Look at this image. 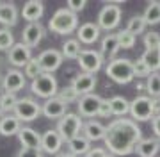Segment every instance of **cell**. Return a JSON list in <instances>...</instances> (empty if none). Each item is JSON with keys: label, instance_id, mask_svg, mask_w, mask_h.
<instances>
[{"label": "cell", "instance_id": "cell-14", "mask_svg": "<svg viewBox=\"0 0 160 157\" xmlns=\"http://www.w3.org/2000/svg\"><path fill=\"white\" fill-rule=\"evenodd\" d=\"M62 145H64V141L55 128H50V130H46L41 136V152L43 154L57 155L59 152H61V148H62Z\"/></svg>", "mask_w": 160, "mask_h": 157}, {"label": "cell", "instance_id": "cell-6", "mask_svg": "<svg viewBox=\"0 0 160 157\" xmlns=\"http://www.w3.org/2000/svg\"><path fill=\"white\" fill-rule=\"evenodd\" d=\"M130 116L133 122H148L155 116L153 98L146 95H139L130 102Z\"/></svg>", "mask_w": 160, "mask_h": 157}, {"label": "cell", "instance_id": "cell-32", "mask_svg": "<svg viewBox=\"0 0 160 157\" xmlns=\"http://www.w3.org/2000/svg\"><path fill=\"white\" fill-rule=\"evenodd\" d=\"M146 20H144V16H141V14H137V16H132L130 20H128V25H126V30L130 32V34H133L135 38H137L141 32H144L146 30Z\"/></svg>", "mask_w": 160, "mask_h": 157}, {"label": "cell", "instance_id": "cell-34", "mask_svg": "<svg viewBox=\"0 0 160 157\" xmlns=\"http://www.w3.org/2000/svg\"><path fill=\"white\" fill-rule=\"evenodd\" d=\"M14 45V36L9 29H0V50L2 52H9Z\"/></svg>", "mask_w": 160, "mask_h": 157}, {"label": "cell", "instance_id": "cell-25", "mask_svg": "<svg viewBox=\"0 0 160 157\" xmlns=\"http://www.w3.org/2000/svg\"><path fill=\"white\" fill-rule=\"evenodd\" d=\"M66 146H68L69 154L80 157V155H86L87 152L91 150V141H87L82 134H78V136L71 138L69 141H66Z\"/></svg>", "mask_w": 160, "mask_h": 157}, {"label": "cell", "instance_id": "cell-38", "mask_svg": "<svg viewBox=\"0 0 160 157\" xmlns=\"http://www.w3.org/2000/svg\"><path fill=\"white\" fill-rule=\"evenodd\" d=\"M149 75H151V71H149V68L142 63V61H141V59L133 61V77H137V79L146 77V79H148Z\"/></svg>", "mask_w": 160, "mask_h": 157}, {"label": "cell", "instance_id": "cell-29", "mask_svg": "<svg viewBox=\"0 0 160 157\" xmlns=\"http://www.w3.org/2000/svg\"><path fill=\"white\" fill-rule=\"evenodd\" d=\"M144 89L148 91L149 98H160V73L155 71L146 79V84H144Z\"/></svg>", "mask_w": 160, "mask_h": 157}, {"label": "cell", "instance_id": "cell-27", "mask_svg": "<svg viewBox=\"0 0 160 157\" xmlns=\"http://www.w3.org/2000/svg\"><path fill=\"white\" fill-rule=\"evenodd\" d=\"M141 61L148 66L151 73L158 71L160 70V48H146L144 54L141 55Z\"/></svg>", "mask_w": 160, "mask_h": 157}, {"label": "cell", "instance_id": "cell-30", "mask_svg": "<svg viewBox=\"0 0 160 157\" xmlns=\"http://www.w3.org/2000/svg\"><path fill=\"white\" fill-rule=\"evenodd\" d=\"M142 16L146 20V25L160 24V2H148V7Z\"/></svg>", "mask_w": 160, "mask_h": 157}, {"label": "cell", "instance_id": "cell-3", "mask_svg": "<svg viewBox=\"0 0 160 157\" xmlns=\"http://www.w3.org/2000/svg\"><path fill=\"white\" fill-rule=\"evenodd\" d=\"M105 73L110 81H114L116 84H130L135 77H133V61L130 59H119L116 57L114 61H109Z\"/></svg>", "mask_w": 160, "mask_h": 157}, {"label": "cell", "instance_id": "cell-5", "mask_svg": "<svg viewBox=\"0 0 160 157\" xmlns=\"http://www.w3.org/2000/svg\"><path fill=\"white\" fill-rule=\"evenodd\" d=\"M82 125H84V122H82V118L77 113H66L57 122L55 130L61 134L62 141L66 143V141H69L71 138H75V136H78L82 132Z\"/></svg>", "mask_w": 160, "mask_h": 157}, {"label": "cell", "instance_id": "cell-21", "mask_svg": "<svg viewBox=\"0 0 160 157\" xmlns=\"http://www.w3.org/2000/svg\"><path fill=\"white\" fill-rule=\"evenodd\" d=\"M0 24L6 29L18 24V7L14 2H0Z\"/></svg>", "mask_w": 160, "mask_h": 157}, {"label": "cell", "instance_id": "cell-35", "mask_svg": "<svg viewBox=\"0 0 160 157\" xmlns=\"http://www.w3.org/2000/svg\"><path fill=\"white\" fill-rule=\"evenodd\" d=\"M135 36L130 34L128 30H121V32H118V43H119V48H123V50H130V48H133V45H135Z\"/></svg>", "mask_w": 160, "mask_h": 157}, {"label": "cell", "instance_id": "cell-40", "mask_svg": "<svg viewBox=\"0 0 160 157\" xmlns=\"http://www.w3.org/2000/svg\"><path fill=\"white\" fill-rule=\"evenodd\" d=\"M86 4H87L86 0H68V2H66V9H69L71 13L77 14L78 11H82V9L86 7Z\"/></svg>", "mask_w": 160, "mask_h": 157}, {"label": "cell", "instance_id": "cell-33", "mask_svg": "<svg viewBox=\"0 0 160 157\" xmlns=\"http://www.w3.org/2000/svg\"><path fill=\"white\" fill-rule=\"evenodd\" d=\"M43 71H41V66L39 63H38V57H32L27 63V66L23 68V75H25V79H30V81H34L38 75H41Z\"/></svg>", "mask_w": 160, "mask_h": 157}, {"label": "cell", "instance_id": "cell-24", "mask_svg": "<svg viewBox=\"0 0 160 157\" xmlns=\"http://www.w3.org/2000/svg\"><path fill=\"white\" fill-rule=\"evenodd\" d=\"M158 152H160V139H157V138L141 139L135 146V154L139 157H155Z\"/></svg>", "mask_w": 160, "mask_h": 157}, {"label": "cell", "instance_id": "cell-10", "mask_svg": "<svg viewBox=\"0 0 160 157\" xmlns=\"http://www.w3.org/2000/svg\"><path fill=\"white\" fill-rule=\"evenodd\" d=\"M100 104H102V97L96 95V93H89V95L80 97L78 102H77L78 116L80 118H94V116H98Z\"/></svg>", "mask_w": 160, "mask_h": 157}, {"label": "cell", "instance_id": "cell-39", "mask_svg": "<svg viewBox=\"0 0 160 157\" xmlns=\"http://www.w3.org/2000/svg\"><path fill=\"white\" fill-rule=\"evenodd\" d=\"M142 41H144V47L146 48H160V34L158 32H146Z\"/></svg>", "mask_w": 160, "mask_h": 157}, {"label": "cell", "instance_id": "cell-20", "mask_svg": "<svg viewBox=\"0 0 160 157\" xmlns=\"http://www.w3.org/2000/svg\"><path fill=\"white\" fill-rule=\"evenodd\" d=\"M77 38H78V43H82V45H92L100 38V27H98V24H92V22L82 24L77 29Z\"/></svg>", "mask_w": 160, "mask_h": 157}, {"label": "cell", "instance_id": "cell-15", "mask_svg": "<svg viewBox=\"0 0 160 157\" xmlns=\"http://www.w3.org/2000/svg\"><path fill=\"white\" fill-rule=\"evenodd\" d=\"M68 113V105L64 104L59 97H53V98L45 100V104L41 105V114L48 120H61Z\"/></svg>", "mask_w": 160, "mask_h": 157}, {"label": "cell", "instance_id": "cell-44", "mask_svg": "<svg viewBox=\"0 0 160 157\" xmlns=\"http://www.w3.org/2000/svg\"><path fill=\"white\" fill-rule=\"evenodd\" d=\"M151 128H153L157 139H160V114H155V116L151 118Z\"/></svg>", "mask_w": 160, "mask_h": 157}, {"label": "cell", "instance_id": "cell-9", "mask_svg": "<svg viewBox=\"0 0 160 157\" xmlns=\"http://www.w3.org/2000/svg\"><path fill=\"white\" fill-rule=\"evenodd\" d=\"M12 114L20 120L22 123H29V122H34L41 116V104H38L34 98H18V104L12 111Z\"/></svg>", "mask_w": 160, "mask_h": 157}, {"label": "cell", "instance_id": "cell-18", "mask_svg": "<svg viewBox=\"0 0 160 157\" xmlns=\"http://www.w3.org/2000/svg\"><path fill=\"white\" fill-rule=\"evenodd\" d=\"M105 132H107V127L102 125L100 122L96 120H87L84 125H82V136L86 138L87 141H102L105 139Z\"/></svg>", "mask_w": 160, "mask_h": 157}, {"label": "cell", "instance_id": "cell-13", "mask_svg": "<svg viewBox=\"0 0 160 157\" xmlns=\"http://www.w3.org/2000/svg\"><path fill=\"white\" fill-rule=\"evenodd\" d=\"M30 59H32V50L29 47H25L23 43H14L12 48L7 52V61L16 70L18 68H25Z\"/></svg>", "mask_w": 160, "mask_h": 157}, {"label": "cell", "instance_id": "cell-17", "mask_svg": "<svg viewBox=\"0 0 160 157\" xmlns=\"http://www.w3.org/2000/svg\"><path fill=\"white\" fill-rule=\"evenodd\" d=\"M43 38H45V27L39 22L38 24H27L22 32V43L25 47H29L30 50L34 47H38Z\"/></svg>", "mask_w": 160, "mask_h": 157}, {"label": "cell", "instance_id": "cell-2", "mask_svg": "<svg viewBox=\"0 0 160 157\" xmlns=\"http://www.w3.org/2000/svg\"><path fill=\"white\" fill-rule=\"evenodd\" d=\"M48 29L59 36H68L78 29V16L66 7L57 9L48 22Z\"/></svg>", "mask_w": 160, "mask_h": 157}, {"label": "cell", "instance_id": "cell-41", "mask_svg": "<svg viewBox=\"0 0 160 157\" xmlns=\"http://www.w3.org/2000/svg\"><path fill=\"white\" fill-rule=\"evenodd\" d=\"M98 116H100V118H110V116H112V111H110V102H109L107 98H102L100 111H98Z\"/></svg>", "mask_w": 160, "mask_h": 157}, {"label": "cell", "instance_id": "cell-47", "mask_svg": "<svg viewBox=\"0 0 160 157\" xmlns=\"http://www.w3.org/2000/svg\"><path fill=\"white\" fill-rule=\"evenodd\" d=\"M0 91H2V81H0Z\"/></svg>", "mask_w": 160, "mask_h": 157}, {"label": "cell", "instance_id": "cell-45", "mask_svg": "<svg viewBox=\"0 0 160 157\" xmlns=\"http://www.w3.org/2000/svg\"><path fill=\"white\" fill-rule=\"evenodd\" d=\"M57 157H77V155H73V154H69V152L66 150V152H59Z\"/></svg>", "mask_w": 160, "mask_h": 157}, {"label": "cell", "instance_id": "cell-46", "mask_svg": "<svg viewBox=\"0 0 160 157\" xmlns=\"http://www.w3.org/2000/svg\"><path fill=\"white\" fill-rule=\"evenodd\" d=\"M6 114V111H4V107H2V102H0V116H4Z\"/></svg>", "mask_w": 160, "mask_h": 157}, {"label": "cell", "instance_id": "cell-19", "mask_svg": "<svg viewBox=\"0 0 160 157\" xmlns=\"http://www.w3.org/2000/svg\"><path fill=\"white\" fill-rule=\"evenodd\" d=\"M45 13V4L41 0H29L23 4L22 9V16L23 20H27L29 24H38Z\"/></svg>", "mask_w": 160, "mask_h": 157}, {"label": "cell", "instance_id": "cell-8", "mask_svg": "<svg viewBox=\"0 0 160 157\" xmlns=\"http://www.w3.org/2000/svg\"><path fill=\"white\" fill-rule=\"evenodd\" d=\"M119 4L123 2H107L98 14V27L100 30H114L121 22V7Z\"/></svg>", "mask_w": 160, "mask_h": 157}, {"label": "cell", "instance_id": "cell-22", "mask_svg": "<svg viewBox=\"0 0 160 157\" xmlns=\"http://www.w3.org/2000/svg\"><path fill=\"white\" fill-rule=\"evenodd\" d=\"M18 139L23 148H39L41 150V134L30 127H22L18 132Z\"/></svg>", "mask_w": 160, "mask_h": 157}, {"label": "cell", "instance_id": "cell-42", "mask_svg": "<svg viewBox=\"0 0 160 157\" xmlns=\"http://www.w3.org/2000/svg\"><path fill=\"white\" fill-rule=\"evenodd\" d=\"M16 157H43V152L39 148H23L16 154Z\"/></svg>", "mask_w": 160, "mask_h": 157}, {"label": "cell", "instance_id": "cell-43", "mask_svg": "<svg viewBox=\"0 0 160 157\" xmlns=\"http://www.w3.org/2000/svg\"><path fill=\"white\" fill-rule=\"evenodd\" d=\"M84 157H114V155L109 154L105 148H91V150L87 152Z\"/></svg>", "mask_w": 160, "mask_h": 157}, {"label": "cell", "instance_id": "cell-31", "mask_svg": "<svg viewBox=\"0 0 160 157\" xmlns=\"http://www.w3.org/2000/svg\"><path fill=\"white\" fill-rule=\"evenodd\" d=\"M80 52H82V47H80L78 39H66L62 43L61 54H62L64 59H77Z\"/></svg>", "mask_w": 160, "mask_h": 157}, {"label": "cell", "instance_id": "cell-16", "mask_svg": "<svg viewBox=\"0 0 160 157\" xmlns=\"http://www.w3.org/2000/svg\"><path fill=\"white\" fill-rule=\"evenodd\" d=\"M96 84H98L96 75L84 73V71H80L78 75H75L73 81H71V87L77 91L78 97H84V95L92 93V91H94V87H96Z\"/></svg>", "mask_w": 160, "mask_h": 157}, {"label": "cell", "instance_id": "cell-11", "mask_svg": "<svg viewBox=\"0 0 160 157\" xmlns=\"http://www.w3.org/2000/svg\"><path fill=\"white\" fill-rule=\"evenodd\" d=\"M62 61H64V57H62V54H61V50H55V48L43 50L38 55V63H39L43 73H53L62 64Z\"/></svg>", "mask_w": 160, "mask_h": 157}, {"label": "cell", "instance_id": "cell-12", "mask_svg": "<svg viewBox=\"0 0 160 157\" xmlns=\"http://www.w3.org/2000/svg\"><path fill=\"white\" fill-rule=\"evenodd\" d=\"M27 84V79L23 75V71L12 68V70H7L4 79H2V89L4 93H14L16 95L18 91H22Z\"/></svg>", "mask_w": 160, "mask_h": 157}, {"label": "cell", "instance_id": "cell-26", "mask_svg": "<svg viewBox=\"0 0 160 157\" xmlns=\"http://www.w3.org/2000/svg\"><path fill=\"white\" fill-rule=\"evenodd\" d=\"M119 43H118V34H107L102 39V55L109 61H114L118 52H119Z\"/></svg>", "mask_w": 160, "mask_h": 157}, {"label": "cell", "instance_id": "cell-4", "mask_svg": "<svg viewBox=\"0 0 160 157\" xmlns=\"http://www.w3.org/2000/svg\"><path fill=\"white\" fill-rule=\"evenodd\" d=\"M30 91L34 95H38L39 98H53L59 93V84L57 79L52 75V73H41L30 82Z\"/></svg>", "mask_w": 160, "mask_h": 157}, {"label": "cell", "instance_id": "cell-28", "mask_svg": "<svg viewBox=\"0 0 160 157\" xmlns=\"http://www.w3.org/2000/svg\"><path fill=\"white\" fill-rule=\"evenodd\" d=\"M110 102V111H112V116H119V118H125V114L130 113V102L121 97V95H116L109 100Z\"/></svg>", "mask_w": 160, "mask_h": 157}, {"label": "cell", "instance_id": "cell-7", "mask_svg": "<svg viewBox=\"0 0 160 157\" xmlns=\"http://www.w3.org/2000/svg\"><path fill=\"white\" fill-rule=\"evenodd\" d=\"M77 63H78L80 70L84 71V73H98V71L102 70L103 63H105V57L102 55V52H98V50H92V48H82V52L78 54V57H77Z\"/></svg>", "mask_w": 160, "mask_h": 157}, {"label": "cell", "instance_id": "cell-1", "mask_svg": "<svg viewBox=\"0 0 160 157\" xmlns=\"http://www.w3.org/2000/svg\"><path fill=\"white\" fill-rule=\"evenodd\" d=\"M142 139V130L132 118H116L107 125L105 150L112 155H130Z\"/></svg>", "mask_w": 160, "mask_h": 157}, {"label": "cell", "instance_id": "cell-23", "mask_svg": "<svg viewBox=\"0 0 160 157\" xmlns=\"http://www.w3.org/2000/svg\"><path fill=\"white\" fill-rule=\"evenodd\" d=\"M22 127H23L22 122L12 113L11 114H4V116L0 118V134L6 136V138H9V136H18V132H20Z\"/></svg>", "mask_w": 160, "mask_h": 157}, {"label": "cell", "instance_id": "cell-37", "mask_svg": "<svg viewBox=\"0 0 160 157\" xmlns=\"http://www.w3.org/2000/svg\"><path fill=\"white\" fill-rule=\"evenodd\" d=\"M57 97L61 100H62L66 105H69V104H73V102H78V95H77V91H75L71 86H68V87H62V89H59V93H57Z\"/></svg>", "mask_w": 160, "mask_h": 157}, {"label": "cell", "instance_id": "cell-36", "mask_svg": "<svg viewBox=\"0 0 160 157\" xmlns=\"http://www.w3.org/2000/svg\"><path fill=\"white\" fill-rule=\"evenodd\" d=\"M0 102H2V107L6 111V114H11L18 104V97L14 93H2L0 95Z\"/></svg>", "mask_w": 160, "mask_h": 157}]
</instances>
